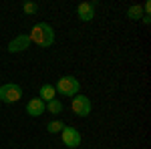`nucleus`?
Instances as JSON below:
<instances>
[{
    "label": "nucleus",
    "mask_w": 151,
    "mask_h": 149,
    "mask_svg": "<svg viewBox=\"0 0 151 149\" xmlns=\"http://www.w3.org/2000/svg\"><path fill=\"white\" fill-rule=\"evenodd\" d=\"M28 38H30V42H35V45L38 46H50L52 42H55V30H52V26L47 22H38L32 26V30H30V35H28Z\"/></svg>",
    "instance_id": "f257e3e1"
},
{
    "label": "nucleus",
    "mask_w": 151,
    "mask_h": 149,
    "mask_svg": "<svg viewBox=\"0 0 151 149\" xmlns=\"http://www.w3.org/2000/svg\"><path fill=\"white\" fill-rule=\"evenodd\" d=\"M79 89H81V83L70 75L60 77L55 85V91H58V95H63V97H75L79 93Z\"/></svg>",
    "instance_id": "f03ea898"
},
{
    "label": "nucleus",
    "mask_w": 151,
    "mask_h": 149,
    "mask_svg": "<svg viewBox=\"0 0 151 149\" xmlns=\"http://www.w3.org/2000/svg\"><path fill=\"white\" fill-rule=\"evenodd\" d=\"M22 99V89L18 87V85H14V83H6V85H2L0 87V101L2 103H18Z\"/></svg>",
    "instance_id": "7ed1b4c3"
},
{
    "label": "nucleus",
    "mask_w": 151,
    "mask_h": 149,
    "mask_svg": "<svg viewBox=\"0 0 151 149\" xmlns=\"http://www.w3.org/2000/svg\"><path fill=\"white\" fill-rule=\"evenodd\" d=\"M70 109H73V113L79 115V117H87V115H91V99L83 97V95H75L73 103H70Z\"/></svg>",
    "instance_id": "20e7f679"
},
{
    "label": "nucleus",
    "mask_w": 151,
    "mask_h": 149,
    "mask_svg": "<svg viewBox=\"0 0 151 149\" xmlns=\"http://www.w3.org/2000/svg\"><path fill=\"white\" fill-rule=\"evenodd\" d=\"M60 139H63V143L69 149H79V145H81V133L75 127L65 125V129L60 131Z\"/></svg>",
    "instance_id": "39448f33"
},
{
    "label": "nucleus",
    "mask_w": 151,
    "mask_h": 149,
    "mask_svg": "<svg viewBox=\"0 0 151 149\" xmlns=\"http://www.w3.org/2000/svg\"><path fill=\"white\" fill-rule=\"evenodd\" d=\"M77 16L83 22H91L95 18V2H81L77 6Z\"/></svg>",
    "instance_id": "423d86ee"
},
{
    "label": "nucleus",
    "mask_w": 151,
    "mask_h": 149,
    "mask_svg": "<svg viewBox=\"0 0 151 149\" xmlns=\"http://www.w3.org/2000/svg\"><path fill=\"white\" fill-rule=\"evenodd\" d=\"M30 46V38L28 35H18L16 38H12L10 45H8V53H22Z\"/></svg>",
    "instance_id": "0eeeda50"
},
{
    "label": "nucleus",
    "mask_w": 151,
    "mask_h": 149,
    "mask_svg": "<svg viewBox=\"0 0 151 149\" xmlns=\"http://www.w3.org/2000/svg\"><path fill=\"white\" fill-rule=\"evenodd\" d=\"M45 111H47V103H45V101H40L38 97L30 99L28 105H26V113L30 115V117H38V115L45 113Z\"/></svg>",
    "instance_id": "6e6552de"
},
{
    "label": "nucleus",
    "mask_w": 151,
    "mask_h": 149,
    "mask_svg": "<svg viewBox=\"0 0 151 149\" xmlns=\"http://www.w3.org/2000/svg\"><path fill=\"white\" fill-rule=\"evenodd\" d=\"M38 99L40 101H45V103H48V101H52V99H57V91H55V85H42L40 87V91H38Z\"/></svg>",
    "instance_id": "1a4fd4ad"
},
{
    "label": "nucleus",
    "mask_w": 151,
    "mask_h": 149,
    "mask_svg": "<svg viewBox=\"0 0 151 149\" xmlns=\"http://www.w3.org/2000/svg\"><path fill=\"white\" fill-rule=\"evenodd\" d=\"M127 16L131 18V20H139V18H143V8H141V4H133V6H129Z\"/></svg>",
    "instance_id": "9d476101"
},
{
    "label": "nucleus",
    "mask_w": 151,
    "mask_h": 149,
    "mask_svg": "<svg viewBox=\"0 0 151 149\" xmlns=\"http://www.w3.org/2000/svg\"><path fill=\"white\" fill-rule=\"evenodd\" d=\"M47 111L52 115H58L60 111H63V103L58 101V99H52V101H48L47 103Z\"/></svg>",
    "instance_id": "9b49d317"
},
{
    "label": "nucleus",
    "mask_w": 151,
    "mask_h": 149,
    "mask_svg": "<svg viewBox=\"0 0 151 149\" xmlns=\"http://www.w3.org/2000/svg\"><path fill=\"white\" fill-rule=\"evenodd\" d=\"M63 129H65V123H63L60 119H55V121H50V123L47 125V131H48V133H60Z\"/></svg>",
    "instance_id": "f8f14e48"
},
{
    "label": "nucleus",
    "mask_w": 151,
    "mask_h": 149,
    "mask_svg": "<svg viewBox=\"0 0 151 149\" xmlns=\"http://www.w3.org/2000/svg\"><path fill=\"white\" fill-rule=\"evenodd\" d=\"M22 10H24V14H36L38 4H36V2H24V4H22Z\"/></svg>",
    "instance_id": "ddd939ff"
},
{
    "label": "nucleus",
    "mask_w": 151,
    "mask_h": 149,
    "mask_svg": "<svg viewBox=\"0 0 151 149\" xmlns=\"http://www.w3.org/2000/svg\"><path fill=\"white\" fill-rule=\"evenodd\" d=\"M141 20H143V24H147V26L151 24V18H149V16H145V14H143V18H141Z\"/></svg>",
    "instance_id": "4468645a"
}]
</instances>
